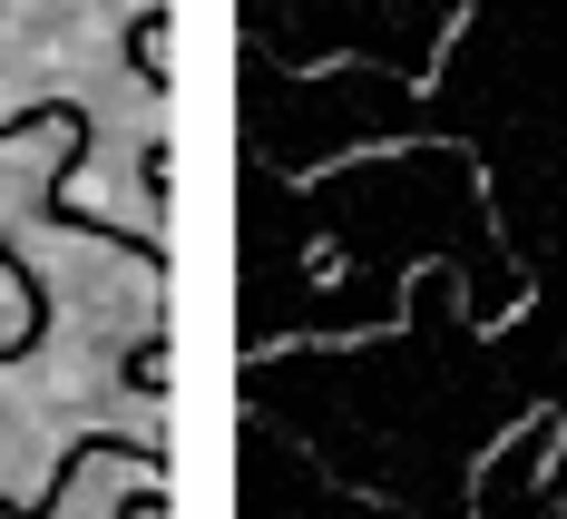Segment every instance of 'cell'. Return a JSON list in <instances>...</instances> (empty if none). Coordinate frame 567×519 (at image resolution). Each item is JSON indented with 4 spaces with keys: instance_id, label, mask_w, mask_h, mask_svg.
Returning <instances> with one entry per match:
<instances>
[{
    "instance_id": "cell-1",
    "label": "cell",
    "mask_w": 567,
    "mask_h": 519,
    "mask_svg": "<svg viewBox=\"0 0 567 519\" xmlns=\"http://www.w3.org/2000/svg\"><path fill=\"white\" fill-rule=\"evenodd\" d=\"M157 30H167V10H137V30H127V69H137V89H167V59H157Z\"/></svg>"
}]
</instances>
